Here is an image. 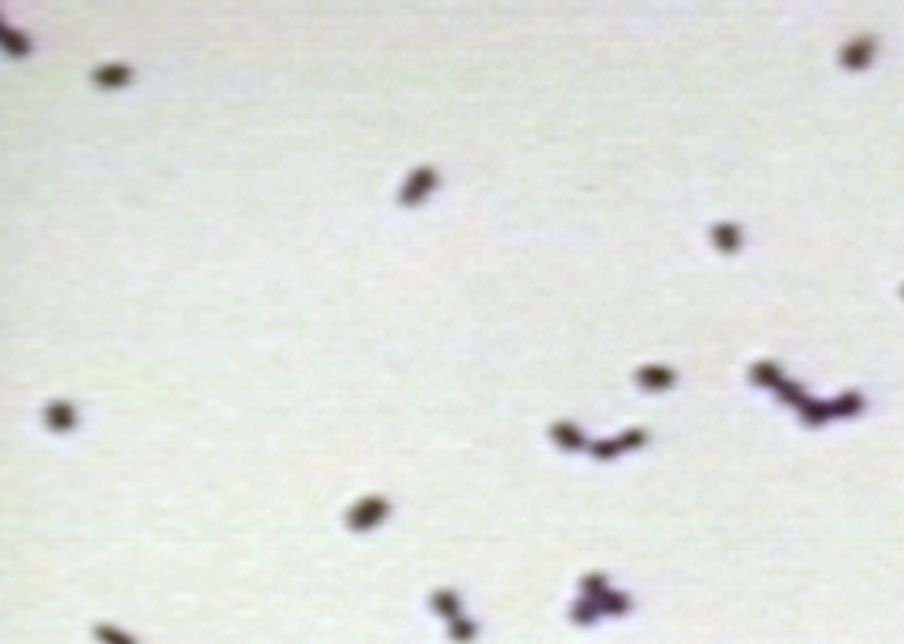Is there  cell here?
<instances>
[{
    "label": "cell",
    "mask_w": 904,
    "mask_h": 644,
    "mask_svg": "<svg viewBox=\"0 0 904 644\" xmlns=\"http://www.w3.org/2000/svg\"><path fill=\"white\" fill-rule=\"evenodd\" d=\"M383 515H387V499H383V496H367V499H360V503L348 512V525L364 531V529H370V525H377Z\"/></svg>",
    "instance_id": "1"
},
{
    "label": "cell",
    "mask_w": 904,
    "mask_h": 644,
    "mask_svg": "<svg viewBox=\"0 0 904 644\" xmlns=\"http://www.w3.org/2000/svg\"><path fill=\"white\" fill-rule=\"evenodd\" d=\"M431 187H435V171H431V168H419L412 174V181L403 187V197H399V200H403V204H419V200L428 194Z\"/></svg>",
    "instance_id": "2"
},
{
    "label": "cell",
    "mask_w": 904,
    "mask_h": 644,
    "mask_svg": "<svg viewBox=\"0 0 904 644\" xmlns=\"http://www.w3.org/2000/svg\"><path fill=\"white\" fill-rule=\"evenodd\" d=\"M45 422L52 425V429H71V425H74V413H71L68 403H52V406L45 409Z\"/></svg>",
    "instance_id": "3"
},
{
    "label": "cell",
    "mask_w": 904,
    "mask_h": 644,
    "mask_svg": "<svg viewBox=\"0 0 904 644\" xmlns=\"http://www.w3.org/2000/svg\"><path fill=\"white\" fill-rule=\"evenodd\" d=\"M94 81H97V84H106V88H119V84H126V81H129V68H123V65H113V68L97 71V74H94Z\"/></svg>",
    "instance_id": "4"
},
{
    "label": "cell",
    "mask_w": 904,
    "mask_h": 644,
    "mask_svg": "<svg viewBox=\"0 0 904 644\" xmlns=\"http://www.w3.org/2000/svg\"><path fill=\"white\" fill-rule=\"evenodd\" d=\"M431 602H435V609L444 612V616H454L457 612V596H451V593H444V590L435 593V600Z\"/></svg>",
    "instance_id": "5"
},
{
    "label": "cell",
    "mask_w": 904,
    "mask_h": 644,
    "mask_svg": "<svg viewBox=\"0 0 904 644\" xmlns=\"http://www.w3.org/2000/svg\"><path fill=\"white\" fill-rule=\"evenodd\" d=\"M97 635L103 638L106 644H132L126 635H113V628H106V625H100V628H97Z\"/></svg>",
    "instance_id": "6"
},
{
    "label": "cell",
    "mask_w": 904,
    "mask_h": 644,
    "mask_svg": "<svg viewBox=\"0 0 904 644\" xmlns=\"http://www.w3.org/2000/svg\"><path fill=\"white\" fill-rule=\"evenodd\" d=\"M3 35H7V45H10V52H19V55L26 52V42H23V35H19V33H10V29H7V33H3Z\"/></svg>",
    "instance_id": "7"
},
{
    "label": "cell",
    "mask_w": 904,
    "mask_h": 644,
    "mask_svg": "<svg viewBox=\"0 0 904 644\" xmlns=\"http://www.w3.org/2000/svg\"><path fill=\"white\" fill-rule=\"evenodd\" d=\"M454 628H457V638H470V631H474V628L464 625V622H460V625H454ZM454 628H451V631H454Z\"/></svg>",
    "instance_id": "8"
}]
</instances>
